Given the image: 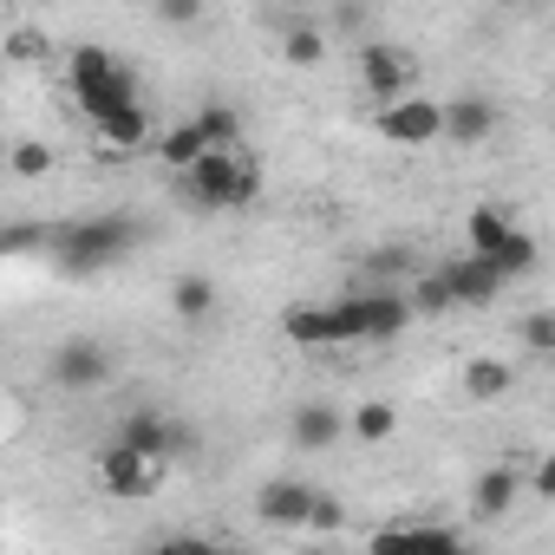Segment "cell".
<instances>
[{"mask_svg": "<svg viewBox=\"0 0 555 555\" xmlns=\"http://www.w3.org/2000/svg\"><path fill=\"white\" fill-rule=\"evenodd\" d=\"M144 242V222L131 209H105V216H66L47 229V261L60 274H73V282H86V274H105L118 261H131V248Z\"/></svg>", "mask_w": 555, "mask_h": 555, "instance_id": "6da1fadb", "label": "cell"}, {"mask_svg": "<svg viewBox=\"0 0 555 555\" xmlns=\"http://www.w3.org/2000/svg\"><path fill=\"white\" fill-rule=\"evenodd\" d=\"M66 86H73V99H79V112H86L92 125L112 118V112H125V105H144L138 73H131L112 47H73V60H66Z\"/></svg>", "mask_w": 555, "mask_h": 555, "instance_id": "7a4b0ae2", "label": "cell"}, {"mask_svg": "<svg viewBox=\"0 0 555 555\" xmlns=\"http://www.w3.org/2000/svg\"><path fill=\"white\" fill-rule=\"evenodd\" d=\"M255 190H261V164L248 157V144L242 151H209L190 177H177V196L190 209H242V203H255Z\"/></svg>", "mask_w": 555, "mask_h": 555, "instance_id": "3957f363", "label": "cell"}, {"mask_svg": "<svg viewBox=\"0 0 555 555\" xmlns=\"http://www.w3.org/2000/svg\"><path fill=\"white\" fill-rule=\"evenodd\" d=\"M412 321H418V314H412V301H405V295H392V288H360V295L334 301V340H340V347L392 340V334H405Z\"/></svg>", "mask_w": 555, "mask_h": 555, "instance_id": "277c9868", "label": "cell"}, {"mask_svg": "<svg viewBox=\"0 0 555 555\" xmlns=\"http://www.w3.org/2000/svg\"><path fill=\"white\" fill-rule=\"evenodd\" d=\"M99 490L118 496V503H144V496L164 490V464H151V457H138L131 444L112 438V444L99 451Z\"/></svg>", "mask_w": 555, "mask_h": 555, "instance_id": "5b68a950", "label": "cell"}, {"mask_svg": "<svg viewBox=\"0 0 555 555\" xmlns=\"http://www.w3.org/2000/svg\"><path fill=\"white\" fill-rule=\"evenodd\" d=\"M360 92H366V105H379V112L405 105V99H412V60H405L399 47H386V40L360 47Z\"/></svg>", "mask_w": 555, "mask_h": 555, "instance_id": "8992f818", "label": "cell"}, {"mask_svg": "<svg viewBox=\"0 0 555 555\" xmlns=\"http://www.w3.org/2000/svg\"><path fill=\"white\" fill-rule=\"evenodd\" d=\"M47 373H53V386H66V392H99V386H112L118 360H112L105 340H60L53 360H47Z\"/></svg>", "mask_w": 555, "mask_h": 555, "instance_id": "52a82bcc", "label": "cell"}, {"mask_svg": "<svg viewBox=\"0 0 555 555\" xmlns=\"http://www.w3.org/2000/svg\"><path fill=\"white\" fill-rule=\"evenodd\" d=\"M118 444H131L138 457H151V464H164V470H170V457H183V451H190V431H183L170 412H157V405H138V412H125V425H118Z\"/></svg>", "mask_w": 555, "mask_h": 555, "instance_id": "ba28073f", "label": "cell"}, {"mask_svg": "<svg viewBox=\"0 0 555 555\" xmlns=\"http://www.w3.org/2000/svg\"><path fill=\"white\" fill-rule=\"evenodd\" d=\"M314 503H321L314 483H301V477H274V483L255 490V522H261V529H308V522H314Z\"/></svg>", "mask_w": 555, "mask_h": 555, "instance_id": "9c48e42d", "label": "cell"}, {"mask_svg": "<svg viewBox=\"0 0 555 555\" xmlns=\"http://www.w3.org/2000/svg\"><path fill=\"white\" fill-rule=\"evenodd\" d=\"M379 138H386V144H405V151H425V144H438V138H444V99H425V92H412L405 105L379 112Z\"/></svg>", "mask_w": 555, "mask_h": 555, "instance_id": "30bf717a", "label": "cell"}, {"mask_svg": "<svg viewBox=\"0 0 555 555\" xmlns=\"http://www.w3.org/2000/svg\"><path fill=\"white\" fill-rule=\"evenodd\" d=\"M438 274H444V288H451L457 308H490L503 295V274L490 261H477V255H451V261H438Z\"/></svg>", "mask_w": 555, "mask_h": 555, "instance_id": "8fae6325", "label": "cell"}, {"mask_svg": "<svg viewBox=\"0 0 555 555\" xmlns=\"http://www.w3.org/2000/svg\"><path fill=\"white\" fill-rule=\"evenodd\" d=\"M490 131H496V105H490L483 92H457V99H444V138H451V144L477 151Z\"/></svg>", "mask_w": 555, "mask_h": 555, "instance_id": "7c38bea8", "label": "cell"}, {"mask_svg": "<svg viewBox=\"0 0 555 555\" xmlns=\"http://www.w3.org/2000/svg\"><path fill=\"white\" fill-rule=\"evenodd\" d=\"M92 131H99V151H112V164H118V157H131V151H144V144H157V125H151V105H125V112H112V118H99Z\"/></svg>", "mask_w": 555, "mask_h": 555, "instance_id": "4fadbf2b", "label": "cell"}, {"mask_svg": "<svg viewBox=\"0 0 555 555\" xmlns=\"http://www.w3.org/2000/svg\"><path fill=\"white\" fill-rule=\"evenodd\" d=\"M516 496H522V470H516V464H483L477 483H470V509H477L483 522H490V516H509Z\"/></svg>", "mask_w": 555, "mask_h": 555, "instance_id": "5bb4252c", "label": "cell"}, {"mask_svg": "<svg viewBox=\"0 0 555 555\" xmlns=\"http://www.w3.org/2000/svg\"><path fill=\"white\" fill-rule=\"evenodd\" d=\"M509 235H516V222L503 216V203H477L464 216V255H477V261H496Z\"/></svg>", "mask_w": 555, "mask_h": 555, "instance_id": "9a60e30c", "label": "cell"}, {"mask_svg": "<svg viewBox=\"0 0 555 555\" xmlns=\"http://www.w3.org/2000/svg\"><path fill=\"white\" fill-rule=\"evenodd\" d=\"M203 157H209V138H203V125H196V118H183V125H164V131H157V164H164V170L190 177Z\"/></svg>", "mask_w": 555, "mask_h": 555, "instance_id": "2e32d148", "label": "cell"}, {"mask_svg": "<svg viewBox=\"0 0 555 555\" xmlns=\"http://www.w3.org/2000/svg\"><path fill=\"white\" fill-rule=\"evenodd\" d=\"M282 334L301 347V353H321V347H340L334 340V308H314V301H295L282 314Z\"/></svg>", "mask_w": 555, "mask_h": 555, "instance_id": "e0dca14e", "label": "cell"}, {"mask_svg": "<svg viewBox=\"0 0 555 555\" xmlns=\"http://www.w3.org/2000/svg\"><path fill=\"white\" fill-rule=\"evenodd\" d=\"M216 282H209V274H183V282L170 288V314L183 321V327H209L216 321Z\"/></svg>", "mask_w": 555, "mask_h": 555, "instance_id": "ac0fdd59", "label": "cell"}, {"mask_svg": "<svg viewBox=\"0 0 555 555\" xmlns=\"http://www.w3.org/2000/svg\"><path fill=\"white\" fill-rule=\"evenodd\" d=\"M340 431H347V412H334L327 399H308V405L295 412V444H301V451H327Z\"/></svg>", "mask_w": 555, "mask_h": 555, "instance_id": "d6986e66", "label": "cell"}, {"mask_svg": "<svg viewBox=\"0 0 555 555\" xmlns=\"http://www.w3.org/2000/svg\"><path fill=\"white\" fill-rule=\"evenodd\" d=\"M509 379H516V373H509V360L477 353V360L464 366V399H470V405H496V399L509 392Z\"/></svg>", "mask_w": 555, "mask_h": 555, "instance_id": "ffe728a7", "label": "cell"}, {"mask_svg": "<svg viewBox=\"0 0 555 555\" xmlns=\"http://www.w3.org/2000/svg\"><path fill=\"white\" fill-rule=\"evenodd\" d=\"M347 431H353L360 444H386V438L399 431V405H386V399H366L360 412H347Z\"/></svg>", "mask_w": 555, "mask_h": 555, "instance_id": "44dd1931", "label": "cell"}, {"mask_svg": "<svg viewBox=\"0 0 555 555\" xmlns=\"http://www.w3.org/2000/svg\"><path fill=\"white\" fill-rule=\"evenodd\" d=\"M196 125H203L209 151H242V112H235V105H203Z\"/></svg>", "mask_w": 555, "mask_h": 555, "instance_id": "7402d4cb", "label": "cell"}, {"mask_svg": "<svg viewBox=\"0 0 555 555\" xmlns=\"http://www.w3.org/2000/svg\"><path fill=\"white\" fill-rule=\"evenodd\" d=\"M405 301H412V314H418V321H438V314H451V308H457L438 268H425V274H418V282H412V295H405Z\"/></svg>", "mask_w": 555, "mask_h": 555, "instance_id": "603a6c76", "label": "cell"}, {"mask_svg": "<svg viewBox=\"0 0 555 555\" xmlns=\"http://www.w3.org/2000/svg\"><path fill=\"white\" fill-rule=\"evenodd\" d=\"M321 53H327V34H321L314 21H295V27L282 34V60H288V66H321Z\"/></svg>", "mask_w": 555, "mask_h": 555, "instance_id": "cb8c5ba5", "label": "cell"}, {"mask_svg": "<svg viewBox=\"0 0 555 555\" xmlns=\"http://www.w3.org/2000/svg\"><path fill=\"white\" fill-rule=\"evenodd\" d=\"M405 555H470V548H464V535L444 529V522H412V548H405Z\"/></svg>", "mask_w": 555, "mask_h": 555, "instance_id": "d4e9b609", "label": "cell"}, {"mask_svg": "<svg viewBox=\"0 0 555 555\" xmlns=\"http://www.w3.org/2000/svg\"><path fill=\"white\" fill-rule=\"evenodd\" d=\"M535 255H542V248H535V235H529V229H516V235L503 242V255H496L490 268L503 274V282H516V274H529V268H535Z\"/></svg>", "mask_w": 555, "mask_h": 555, "instance_id": "484cf974", "label": "cell"}, {"mask_svg": "<svg viewBox=\"0 0 555 555\" xmlns=\"http://www.w3.org/2000/svg\"><path fill=\"white\" fill-rule=\"evenodd\" d=\"M8 170H14V177H21V183H40V177H47V170H53V151H47V144H40V138H21V144H14V151H8Z\"/></svg>", "mask_w": 555, "mask_h": 555, "instance_id": "4316f807", "label": "cell"}, {"mask_svg": "<svg viewBox=\"0 0 555 555\" xmlns=\"http://www.w3.org/2000/svg\"><path fill=\"white\" fill-rule=\"evenodd\" d=\"M516 340H522V353H555V308L522 314L516 321Z\"/></svg>", "mask_w": 555, "mask_h": 555, "instance_id": "83f0119b", "label": "cell"}, {"mask_svg": "<svg viewBox=\"0 0 555 555\" xmlns=\"http://www.w3.org/2000/svg\"><path fill=\"white\" fill-rule=\"evenodd\" d=\"M405 548H412V522H386L366 535V555H405Z\"/></svg>", "mask_w": 555, "mask_h": 555, "instance_id": "f1b7e54d", "label": "cell"}, {"mask_svg": "<svg viewBox=\"0 0 555 555\" xmlns=\"http://www.w3.org/2000/svg\"><path fill=\"white\" fill-rule=\"evenodd\" d=\"M151 555H242V548H229V542H203V535H170V542H157Z\"/></svg>", "mask_w": 555, "mask_h": 555, "instance_id": "f546056e", "label": "cell"}, {"mask_svg": "<svg viewBox=\"0 0 555 555\" xmlns=\"http://www.w3.org/2000/svg\"><path fill=\"white\" fill-rule=\"evenodd\" d=\"M308 529H321V535H334V529H347V503L334 496V490H321V503H314V522Z\"/></svg>", "mask_w": 555, "mask_h": 555, "instance_id": "4dcf8cb0", "label": "cell"}, {"mask_svg": "<svg viewBox=\"0 0 555 555\" xmlns=\"http://www.w3.org/2000/svg\"><path fill=\"white\" fill-rule=\"evenodd\" d=\"M8 53H14V60H40V53H47V40H40V34H27V27H14V34H8Z\"/></svg>", "mask_w": 555, "mask_h": 555, "instance_id": "1f68e13d", "label": "cell"}, {"mask_svg": "<svg viewBox=\"0 0 555 555\" xmlns=\"http://www.w3.org/2000/svg\"><path fill=\"white\" fill-rule=\"evenodd\" d=\"M529 490H535V496H555V451H548V457L529 470Z\"/></svg>", "mask_w": 555, "mask_h": 555, "instance_id": "d6a6232c", "label": "cell"}, {"mask_svg": "<svg viewBox=\"0 0 555 555\" xmlns=\"http://www.w3.org/2000/svg\"><path fill=\"white\" fill-rule=\"evenodd\" d=\"M157 14H164L170 27H190V21H196V8H190V0H164V8H157Z\"/></svg>", "mask_w": 555, "mask_h": 555, "instance_id": "836d02e7", "label": "cell"}]
</instances>
